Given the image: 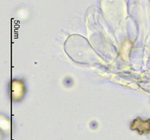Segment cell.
Segmentation results:
<instances>
[{"label":"cell","instance_id":"1","mask_svg":"<svg viewBox=\"0 0 150 140\" xmlns=\"http://www.w3.org/2000/svg\"><path fill=\"white\" fill-rule=\"evenodd\" d=\"M140 124L139 123L138 120H134L131 124V129L136 130L139 131V133L142 134L143 133H149L150 131V121H143L140 120Z\"/></svg>","mask_w":150,"mask_h":140}]
</instances>
